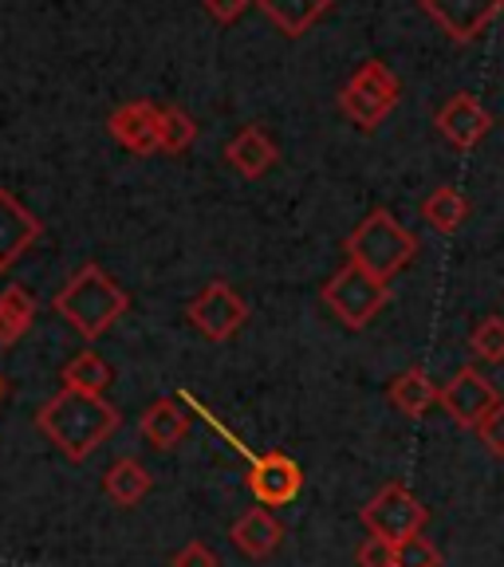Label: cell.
I'll use <instances>...</instances> for the list:
<instances>
[{
    "mask_svg": "<svg viewBox=\"0 0 504 567\" xmlns=\"http://www.w3.org/2000/svg\"><path fill=\"white\" fill-rule=\"evenodd\" d=\"M35 425L68 461H88L119 430V410L103 394L63 386L55 399L35 410Z\"/></svg>",
    "mask_w": 504,
    "mask_h": 567,
    "instance_id": "obj_1",
    "label": "cell"
},
{
    "mask_svg": "<svg viewBox=\"0 0 504 567\" xmlns=\"http://www.w3.org/2000/svg\"><path fill=\"white\" fill-rule=\"evenodd\" d=\"M52 308L60 311L83 339H99L103 331H111L119 319L126 316L131 296H126L99 265H83L80 272L55 292Z\"/></svg>",
    "mask_w": 504,
    "mask_h": 567,
    "instance_id": "obj_2",
    "label": "cell"
},
{
    "mask_svg": "<svg viewBox=\"0 0 504 567\" xmlns=\"http://www.w3.org/2000/svg\"><path fill=\"white\" fill-rule=\"evenodd\" d=\"M347 260L359 268H367L379 280H394L402 268L414 260L418 240L407 225L394 217L390 209H374L367 221H359V229L347 237Z\"/></svg>",
    "mask_w": 504,
    "mask_h": 567,
    "instance_id": "obj_3",
    "label": "cell"
},
{
    "mask_svg": "<svg viewBox=\"0 0 504 567\" xmlns=\"http://www.w3.org/2000/svg\"><path fill=\"white\" fill-rule=\"evenodd\" d=\"M390 300V284L371 276L367 268L347 260L328 284H323V303L331 308V316L351 331H363Z\"/></svg>",
    "mask_w": 504,
    "mask_h": 567,
    "instance_id": "obj_4",
    "label": "cell"
},
{
    "mask_svg": "<svg viewBox=\"0 0 504 567\" xmlns=\"http://www.w3.org/2000/svg\"><path fill=\"white\" fill-rule=\"evenodd\" d=\"M399 95H402L399 75H394L387 63L367 60L363 68L351 75V83L343 87L339 106H343V115L351 118L359 131H374V126L399 106Z\"/></svg>",
    "mask_w": 504,
    "mask_h": 567,
    "instance_id": "obj_5",
    "label": "cell"
},
{
    "mask_svg": "<svg viewBox=\"0 0 504 567\" xmlns=\"http://www.w3.org/2000/svg\"><path fill=\"white\" fill-rule=\"evenodd\" d=\"M359 516H363V528L371 532V536H382V540H390V544H402V540H410V536H418V532L425 528V520H430L422 501H418L407 485H399V481H394V485H382L379 493L367 501Z\"/></svg>",
    "mask_w": 504,
    "mask_h": 567,
    "instance_id": "obj_6",
    "label": "cell"
},
{
    "mask_svg": "<svg viewBox=\"0 0 504 567\" xmlns=\"http://www.w3.org/2000/svg\"><path fill=\"white\" fill-rule=\"evenodd\" d=\"M186 316H189V323H194V328L202 331L205 339L222 343V339H233L240 328H245L248 303L240 300V296L233 292L225 280H213V284H205L194 300H189Z\"/></svg>",
    "mask_w": 504,
    "mask_h": 567,
    "instance_id": "obj_7",
    "label": "cell"
},
{
    "mask_svg": "<svg viewBox=\"0 0 504 567\" xmlns=\"http://www.w3.org/2000/svg\"><path fill=\"white\" fill-rule=\"evenodd\" d=\"M442 410L465 430H477L496 406H501V390L477 371V367H461L450 382L442 386Z\"/></svg>",
    "mask_w": 504,
    "mask_h": 567,
    "instance_id": "obj_8",
    "label": "cell"
},
{
    "mask_svg": "<svg viewBox=\"0 0 504 567\" xmlns=\"http://www.w3.org/2000/svg\"><path fill=\"white\" fill-rule=\"evenodd\" d=\"M304 488V470L296 465L288 453L268 450L260 457H253V470H248V493L257 496V505L276 508V505H292Z\"/></svg>",
    "mask_w": 504,
    "mask_h": 567,
    "instance_id": "obj_9",
    "label": "cell"
},
{
    "mask_svg": "<svg viewBox=\"0 0 504 567\" xmlns=\"http://www.w3.org/2000/svg\"><path fill=\"white\" fill-rule=\"evenodd\" d=\"M422 12L450 40H477L504 12V0H422Z\"/></svg>",
    "mask_w": 504,
    "mask_h": 567,
    "instance_id": "obj_10",
    "label": "cell"
},
{
    "mask_svg": "<svg viewBox=\"0 0 504 567\" xmlns=\"http://www.w3.org/2000/svg\"><path fill=\"white\" fill-rule=\"evenodd\" d=\"M434 123H438V131H442V138L450 142V146H457V151H473V146L493 131V115H488L473 95L445 99V103L438 106Z\"/></svg>",
    "mask_w": 504,
    "mask_h": 567,
    "instance_id": "obj_11",
    "label": "cell"
},
{
    "mask_svg": "<svg viewBox=\"0 0 504 567\" xmlns=\"http://www.w3.org/2000/svg\"><path fill=\"white\" fill-rule=\"evenodd\" d=\"M35 240H40L35 213L24 209L9 189H0V272H9Z\"/></svg>",
    "mask_w": 504,
    "mask_h": 567,
    "instance_id": "obj_12",
    "label": "cell"
},
{
    "mask_svg": "<svg viewBox=\"0 0 504 567\" xmlns=\"http://www.w3.org/2000/svg\"><path fill=\"white\" fill-rule=\"evenodd\" d=\"M158 123H162V106H151V103H126L119 106L115 115H111V134L115 142H123L126 151L134 154H158L162 151V134H158Z\"/></svg>",
    "mask_w": 504,
    "mask_h": 567,
    "instance_id": "obj_13",
    "label": "cell"
},
{
    "mask_svg": "<svg viewBox=\"0 0 504 567\" xmlns=\"http://www.w3.org/2000/svg\"><path fill=\"white\" fill-rule=\"evenodd\" d=\"M229 540L237 544L240 556H248V559H268L276 548H280L284 524L276 520V516L268 513L265 505H260V508H248V513L240 516V520L229 528Z\"/></svg>",
    "mask_w": 504,
    "mask_h": 567,
    "instance_id": "obj_14",
    "label": "cell"
},
{
    "mask_svg": "<svg viewBox=\"0 0 504 567\" xmlns=\"http://www.w3.org/2000/svg\"><path fill=\"white\" fill-rule=\"evenodd\" d=\"M138 430H142V437L154 445V450H174L182 437H186V430H189V417L177 410V402L174 399H158V402H151V406L142 410V422H138Z\"/></svg>",
    "mask_w": 504,
    "mask_h": 567,
    "instance_id": "obj_15",
    "label": "cell"
},
{
    "mask_svg": "<svg viewBox=\"0 0 504 567\" xmlns=\"http://www.w3.org/2000/svg\"><path fill=\"white\" fill-rule=\"evenodd\" d=\"M225 158L233 162V169H237V174L260 177V174H268V169H272L276 146H272V138L260 131V126H245V131H240L237 138L229 142Z\"/></svg>",
    "mask_w": 504,
    "mask_h": 567,
    "instance_id": "obj_16",
    "label": "cell"
},
{
    "mask_svg": "<svg viewBox=\"0 0 504 567\" xmlns=\"http://www.w3.org/2000/svg\"><path fill=\"white\" fill-rule=\"evenodd\" d=\"M438 399H442V386H434V379L422 367H410V371H402L399 379L390 382V402L407 417H422Z\"/></svg>",
    "mask_w": 504,
    "mask_h": 567,
    "instance_id": "obj_17",
    "label": "cell"
},
{
    "mask_svg": "<svg viewBox=\"0 0 504 567\" xmlns=\"http://www.w3.org/2000/svg\"><path fill=\"white\" fill-rule=\"evenodd\" d=\"M151 473H146V465L142 461H134V457H119L111 470L103 473V488H106V496L115 501V505H123V508H134L142 501V496L151 493Z\"/></svg>",
    "mask_w": 504,
    "mask_h": 567,
    "instance_id": "obj_18",
    "label": "cell"
},
{
    "mask_svg": "<svg viewBox=\"0 0 504 567\" xmlns=\"http://www.w3.org/2000/svg\"><path fill=\"white\" fill-rule=\"evenodd\" d=\"M260 9L284 35H304L331 9V0H260Z\"/></svg>",
    "mask_w": 504,
    "mask_h": 567,
    "instance_id": "obj_19",
    "label": "cell"
},
{
    "mask_svg": "<svg viewBox=\"0 0 504 567\" xmlns=\"http://www.w3.org/2000/svg\"><path fill=\"white\" fill-rule=\"evenodd\" d=\"M32 319H35V300L20 284H9L0 292V347H12L17 339H24V331L32 328Z\"/></svg>",
    "mask_w": 504,
    "mask_h": 567,
    "instance_id": "obj_20",
    "label": "cell"
},
{
    "mask_svg": "<svg viewBox=\"0 0 504 567\" xmlns=\"http://www.w3.org/2000/svg\"><path fill=\"white\" fill-rule=\"evenodd\" d=\"M422 217L434 225L438 233H457L470 217V202L457 186H438L434 194L422 202Z\"/></svg>",
    "mask_w": 504,
    "mask_h": 567,
    "instance_id": "obj_21",
    "label": "cell"
},
{
    "mask_svg": "<svg viewBox=\"0 0 504 567\" xmlns=\"http://www.w3.org/2000/svg\"><path fill=\"white\" fill-rule=\"evenodd\" d=\"M63 386L68 390H83V394H103L106 386H111V367L103 363V354L95 351H80L75 359H71L68 367H63Z\"/></svg>",
    "mask_w": 504,
    "mask_h": 567,
    "instance_id": "obj_22",
    "label": "cell"
},
{
    "mask_svg": "<svg viewBox=\"0 0 504 567\" xmlns=\"http://www.w3.org/2000/svg\"><path fill=\"white\" fill-rule=\"evenodd\" d=\"M470 351L477 354L481 363H504V316L481 319L477 328L470 331Z\"/></svg>",
    "mask_w": 504,
    "mask_h": 567,
    "instance_id": "obj_23",
    "label": "cell"
},
{
    "mask_svg": "<svg viewBox=\"0 0 504 567\" xmlns=\"http://www.w3.org/2000/svg\"><path fill=\"white\" fill-rule=\"evenodd\" d=\"M158 134H162V151L182 154V151H189V142H194L197 126H194V118H189L186 111H177V106H162Z\"/></svg>",
    "mask_w": 504,
    "mask_h": 567,
    "instance_id": "obj_24",
    "label": "cell"
},
{
    "mask_svg": "<svg viewBox=\"0 0 504 567\" xmlns=\"http://www.w3.org/2000/svg\"><path fill=\"white\" fill-rule=\"evenodd\" d=\"M399 567H442V551L418 532V536L399 544Z\"/></svg>",
    "mask_w": 504,
    "mask_h": 567,
    "instance_id": "obj_25",
    "label": "cell"
},
{
    "mask_svg": "<svg viewBox=\"0 0 504 567\" xmlns=\"http://www.w3.org/2000/svg\"><path fill=\"white\" fill-rule=\"evenodd\" d=\"M354 559H359V567H399V544L382 540V536H367Z\"/></svg>",
    "mask_w": 504,
    "mask_h": 567,
    "instance_id": "obj_26",
    "label": "cell"
},
{
    "mask_svg": "<svg viewBox=\"0 0 504 567\" xmlns=\"http://www.w3.org/2000/svg\"><path fill=\"white\" fill-rule=\"evenodd\" d=\"M477 437L493 457H504V402L477 425Z\"/></svg>",
    "mask_w": 504,
    "mask_h": 567,
    "instance_id": "obj_27",
    "label": "cell"
},
{
    "mask_svg": "<svg viewBox=\"0 0 504 567\" xmlns=\"http://www.w3.org/2000/svg\"><path fill=\"white\" fill-rule=\"evenodd\" d=\"M169 567H222V564H217V556H213L202 540H194V544H186V548L177 551Z\"/></svg>",
    "mask_w": 504,
    "mask_h": 567,
    "instance_id": "obj_28",
    "label": "cell"
},
{
    "mask_svg": "<svg viewBox=\"0 0 504 567\" xmlns=\"http://www.w3.org/2000/svg\"><path fill=\"white\" fill-rule=\"evenodd\" d=\"M248 0H205V9L213 12L217 20H237L240 12H245Z\"/></svg>",
    "mask_w": 504,
    "mask_h": 567,
    "instance_id": "obj_29",
    "label": "cell"
},
{
    "mask_svg": "<svg viewBox=\"0 0 504 567\" xmlns=\"http://www.w3.org/2000/svg\"><path fill=\"white\" fill-rule=\"evenodd\" d=\"M0 399H4V379H0Z\"/></svg>",
    "mask_w": 504,
    "mask_h": 567,
    "instance_id": "obj_30",
    "label": "cell"
}]
</instances>
